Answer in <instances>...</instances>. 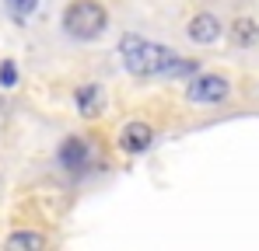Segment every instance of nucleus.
<instances>
[{
  "instance_id": "obj_1",
  "label": "nucleus",
  "mask_w": 259,
  "mask_h": 251,
  "mask_svg": "<svg viewBox=\"0 0 259 251\" xmlns=\"http://www.w3.org/2000/svg\"><path fill=\"white\" fill-rule=\"evenodd\" d=\"M119 56H123V67L137 81H147V77H165L172 70V63L179 59V52L161 45V42H151L137 32H126L119 39Z\"/></svg>"
},
{
  "instance_id": "obj_2",
  "label": "nucleus",
  "mask_w": 259,
  "mask_h": 251,
  "mask_svg": "<svg viewBox=\"0 0 259 251\" xmlns=\"http://www.w3.org/2000/svg\"><path fill=\"white\" fill-rule=\"evenodd\" d=\"M109 28V11L98 0H70L63 7V32L77 42H95Z\"/></svg>"
},
{
  "instance_id": "obj_3",
  "label": "nucleus",
  "mask_w": 259,
  "mask_h": 251,
  "mask_svg": "<svg viewBox=\"0 0 259 251\" xmlns=\"http://www.w3.org/2000/svg\"><path fill=\"white\" fill-rule=\"evenodd\" d=\"M231 94V81L224 74H196L186 84V98L193 105H221Z\"/></svg>"
},
{
  "instance_id": "obj_4",
  "label": "nucleus",
  "mask_w": 259,
  "mask_h": 251,
  "mask_svg": "<svg viewBox=\"0 0 259 251\" xmlns=\"http://www.w3.org/2000/svg\"><path fill=\"white\" fill-rule=\"evenodd\" d=\"M186 35H189V42H196V45H214V42L224 35V25L217 21V14L200 11V14H193V18H189Z\"/></svg>"
},
{
  "instance_id": "obj_5",
  "label": "nucleus",
  "mask_w": 259,
  "mask_h": 251,
  "mask_svg": "<svg viewBox=\"0 0 259 251\" xmlns=\"http://www.w3.org/2000/svg\"><path fill=\"white\" fill-rule=\"evenodd\" d=\"M56 161L67 171H84L88 161H91V143H88L84 136H67L60 143V150H56Z\"/></svg>"
},
{
  "instance_id": "obj_6",
  "label": "nucleus",
  "mask_w": 259,
  "mask_h": 251,
  "mask_svg": "<svg viewBox=\"0 0 259 251\" xmlns=\"http://www.w3.org/2000/svg\"><path fill=\"white\" fill-rule=\"evenodd\" d=\"M151 140H154V126L144 122V119H133V122H126L119 129V147L126 154H144L151 147Z\"/></svg>"
},
{
  "instance_id": "obj_7",
  "label": "nucleus",
  "mask_w": 259,
  "mask_h": 251,
  "mask_svg": "<svg viewBox=\"0 0 259 251\" xmlns=\"http://www.w3.org/2000/svg\"><path fill=\"white\" fill-rule=\"evenodd\" d=\"M74 105H77V115L98 119V115L105 112V94H102L98 84H81V87L74 91Z\"/></svg>"
},
{
  "instance_id": "obj_8",
  "label": "nucleus",
  "mask_w": 259,
  "mask_h": 251,
  "mask_svg": "<svg viewBox=\"0 0 259 251\" xmlns=\"http://www.w3.org/2000/svg\"><path fill=\"white\" fill-rule=\"evenodd\" d=\"M228 35L235 45H242V49H249V45H256L259 42V25L252 18H235L231 25H228Z\"/></svg>"
},
{
  "instance_id": "obj_9",
  "label": "nucleus",
  "mask_w": 259,
  "mask_h": 251,
  "mask_svg": "<svg viewBox=\"0 0 259 251\" xmlns=\"http://www.w3.org/2000/svg\"><path fill=\"white\" fill-rule=\"evenodd\" d=\"M7 251H46V237L39 230H14L7 237Z\"/></svg>"
},
{
  "instance_id": "obj_10",
  "label": "nucleus",
  "mask_w": 259,
  "mask_h": 251,
  "mask_svg": "<svg viewBox=\"0 0 259 251\" xmlns=\"http://www.w3.org/2000/svg\"><path fill=\"white\" fill-rule=\"evenodd\" d=\"M4 11H7L14 21H28V18L39 11V0H4Z\"/></svg>"
},
{
  "instance_id": "obj_11",
  "label": "nucleus",
  "mask_w": 259,
  "mask_h": 251,
  "mask_svg": "<svg viewBox=\"0 0 259 251\" xmlns=\"http://www.w3.org/2000/svg\"><path fill=\"white\" fill-rule=\"evenodd\" d=\"M18 84V67H14V59H4L0 63V87H14Z\"/></svg>"
}]
</instances>
